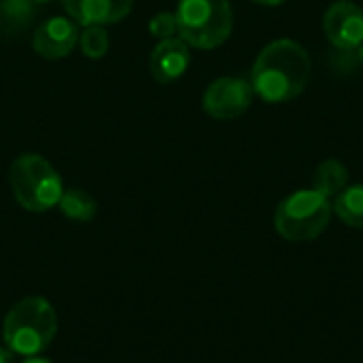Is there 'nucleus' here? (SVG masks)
Listing matches in <instances>:
<instances>
[{
    "mask_svg": "<svg viewBox=\"0 0 363 363\" xmlns=\"http://www.w3.org/2000/svg\"><path fill=\"white\" fill-rule=\"evenodd\" d=\"M311 79V55L291 38H279L266 45L251 72L253 91L270 104L298 98Z\"/></svg>",
    "mask_w": 363,
    "mask_h": 363,
    "instance_id": "f257e3e1",
    "label": "nucleus"
},
{
    "mask_svg": "<svg viewBox=\"0 0 363 363\" xmlns=\"http://www.w3.org/2000/svg\"><path fill=\"white\" fill-rule=\"evenodd\" d=\"M0 363H15V353L9 349H0Z\"/></svg>",
    "mask_w": 363,
    "mask_h": 363,
    "instance_id": "f3484780",
    "label": "nucleus"
},
{
    "mask_svg": "<svg viewBox=\"0 0 363 363\" xmlns=\"http://www.w3.org/2000/svg\"><path fill=\"white\" fill-rule=\"evenodd\" d=\"M57 332V317L53 306L38 296L23 298L4 317L2 338L9 351L34 357L43 353Z\"/></svg>",
    "mask_w": 363,
    "mask_h": 363,
    "instance_id": "f03ea898",
    "label": "nucleus"
},
{
    "mask_svg": "<svg viewBox=\"0 0 363 363\" xmlns=\"http://www.w3.org/2000/svg\"><path fill=\"white\" fill-rule=\"evenodd\" d=\"M334 213L351 228H363V185L345 187L334 200Z\"/></svg>",
    "mask_w": 363,
    "mask_h": 363,
    "instance_id": "4468645a",
    "label": "nucleus"
},
{
    "mask_svg": "<svg viewBox=\"0 0 363 363\" xmlns=\"http://www.w3.org/2000/svg\"><path fill=\"white\" fill-rule=\"evenodd\" d=\"M62 215L70 221H77V223H87L96 217L98 213V204L96 200L83 191V189H64L60 202H57Z\"/></svg>",
    "mask_w": 363,
    "mask_h": 363,
    "instance_id": "f8f14e48",
    "label": "nucleus"
},
{
    "mask_svg": "<svg viewBox=\"0 0 363 363\" xmlns=\"http://www.w3.org/2000/svg\"><path fill=\"white\" fill-rule=\"evenodd\" d=\"M64 11L77 26H108L125 19L134 0H62Z\"/></svg>",
    "mask_w": 363,
    "mask_h": 363,
    "instance_id": "1a4fd4ad",
    "label": "nucleus"
},
{
    "mask_svg": "<svg viewBox=\"0 0 363 363\" xmlns=\"http://www.w3.org/2000/svg\"><path fill=\"white\" fill-rule=\"evenodd\" d=\"M149 32H151V36H155L160 40L172 38L177 34V17H174V13H168V11L157 13L149 21Z\"/></svg>",
    "mask_w": 363,
    "mask_h": 363,
    "instance_id": "dca6fc26",
    "label": "nucleus"
},
{
    "mask_svg": "<svg viewBox=\"0 0 363 363\" xmlns=\"http://www.w3.org/2000/svg\"><path fill=\"white\" fill-rule=\"evenodd\" d=\"M9 185L17 204L30 213H45L57 206L64 194L62 177L38 153H23L11 164Z\"/></svg>",
    "mask_w": 363,
    "mask_h": 363,
    "instance_id": "7ed1b4c3",
    "label": "nucleus"
},
{
    "mask_svg": "<svg viewBox=\"0 0 363 363\" xmlns=\"http://www.w3.org/2000/svg\"><path fill=\"white\" fill-rule=\"evenodd\" d=\"M79 47H81L83 55H87L91 60H100L106 55V51L111 47L108 32L104 30V26H87L79 34Z\"/></svg>",
    "mask_w": 363,
    "mask_h": 363,
    "instance_id": "2eb2a0df",
    "label": "nucleus"
},
{
    "mask_svg": "<svg viewBox=\"0 0 363 363\" xmlns=\"http://www.w3.org/2000/svg\"><path fill=\"white\" fill-rule=\"evenodd\" d=\"M323 30L336 49L357 51L363 43V9L349 0L330 4L323 17Z\"/></svg>",
    "mask_w": 363,
    "mask_h": 363,
    "instance_id": "0eeeda50",
    "label": "nucleus"
},
{
    "mask_svg": "<svg viewBox=\"0 0 363 363\" xmlns=\"http://www.w3.org/2000/svg\"><path fill=\"white\" fill-rule=\"evenodd\" d=\"M253 96L255 91L251 81L238 77H221L206 87L202 96V108L213 119L230 121L240 117L251 106Z\"/></svg>",
    "mask_w": 363,
    "mask_h": 363,
    "instance_id": "423d86ee",
    "label": "nucleus"
},
{
    "mask_svg": "<svg viewBox=\"0 0 363 363\" xmlns=\"http://www.w3.org/2000/svg\"><path fill=\"white\" fill-rule=\"evenodd\" d=\"M79 26L68 17L45 19L32 36V49L45 60H62L79 45Z\"/></svg>",
    "mask_w": 363,
    "mask_h": 363,
    "instance_id": "6e6552de",
    "label": "nucleus"
},
{
    "mask_svg": "<svg viewBox=\"0 0 363 363\" xmlns=\"http://www.w3.org/2000/svg\"><path fill=\"white\" fill-rule=\"evenodd\" d=\"M357 53H359V62H362V64H363V43H362V47L357 49Z\"/></svg>",
    "mask_w": 363,
    "mask_h": 363,
    "instance_id": "aec40b11",
    "label": "nucleus"
},
{
    "mask_svg": "<svg viewBox=\"0 0 363 363\" xmlns=\"http://www.w3.org/2000/svg\"><path fill=\"white\" fill-rule=\"evenodd\" d=\"M34 2H38V4H43V2H49V0H34Z\"/></svg>",
    "mask_w": 363,
    "mask_h": 363,
    "instance_id": "412c9836",
    "label": "nucleus"
},
{
    "mask_svg": "<svg viewBox=\"0 0 363 363\" xmlns=\"http://www.w3.org/2000/svg\"><path fill=\"white\" fill-rule=\"evenodd\" d=\"M255 4H264V6H277V4H283L285 0H251Z\"/></svg>",
    "mask_w": 363,
    "mask_h": 363,
    "instance_id": "a211bd4d",
    "label": "nucleus"
},
{
    "mask_svg": "<svg viewBox=\"0 0 363 363\" xmlns=\"http://www.w3.org/2000/svg\"><path fill=\"white\" fill-rule=\"evenodd\" d=\"M349 185V168L340 160H325L313 177V189L325 198H336Z\"/></svg>",
    "mask_w": 363,
    "mask_h": 363,
    "instance_id": "9b49d317",
    "label": "nucleus"
},
{
    "mask_svg": "<svg viewBox=\"0 0 363 363\" xmlns=\"http://www.w3.org/2000/svg\"><path fill=\"white\" fill-rule=\"evenodd\" d=\"M23 363H53V362H51V359H45V357H36V355H34V357H28Z\"/></svg>",
    "mask_w": 363,
    "mask_h": 363,
    "instance_id": "6ab92c4d",
    "label": "nucleus"
},
{
    "mask_svg": "<svg viewBox=\"0 0 363 363\" xmlns=\"http://www.w3.org/2000/svg\"><path fill=\"white\" fill-rule=\"evenodd\" d=\"M177 34L189 47L215 49L223 45L234 28V15L228 0H179Z\"/></svg>",
    "mask_w": 363,
    "mask_h": 363,
    "instance_id": "20e7f679",
    "label": "nucleus"
},
{
    "mask_svg": "<svg viewBox=\"0 0 363 363\" xmlns=\"http://www.w3.org/2000/svg\"><path fill=\"white\" fill-rule=\"evenodd\" d=\"M189 62H191L189 45L183 38L172 36L155 45L149 57V68L157 83L168 85L185 74V70L189 68Z\"/></svg>",
    "mask_w": 363,
    "mask_h": 363,
    "instance_id": "9d476101",
    "label": "nucleus"
},
{
    "mask_svg": "<svg viewBox=\"0 0 363 363\" xmlns=\"http://www.w3.org/2000/svg\"><path fill=\"white\" fill-rule=\"evenodd\" d=\"M332 217L330 198L315 189L296 191L285 198L274 213L277 232L294 242L315 240L323 234Z\"/></svg>",
    "mask_w": 363,
    "mask_h": 363,
    "instance_id": "39448f33",
    "label": "nucleus"
},
{
    "mask_svg": "<svg viewBox=\"0 0 363 363\" xmlns=\"http://www.w3.org/2000/svg\"><path fill=\"white\" fill-rule=\"evenodd\" d=\"M36 4L34 0H0V26L11 34L26 30L36 15Z\"/></svg>",
    "mask_w": 363,
    "mask_h": 363,
    "instance_id": "ddd939ff",
    "label": "nucleus"
}]
</instances>
